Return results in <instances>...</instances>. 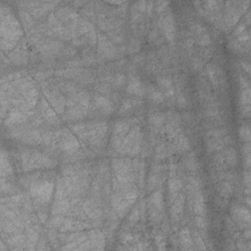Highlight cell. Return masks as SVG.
<instances>
[{"label":"cell","mask_w":251,"mask_h":251,"mask_svg":"<svg viewBox=\"0 0 251 251\" xmlns=\"http://www.w3.org/2000/svg\"><path fill=\"white\" fill-rule=\"evenodd\" d=\"M1 96L5 97L13 108L31 111L37 104L39 92L34 80L28 75L1 83Z\"/></svg>","instance_id":"obj_1"},{"label":"cell","mask_w":251,"mask_h":251,"mask_svg":"<svg viewBox=\"0 0 251 251\" xmlns=\"http://www.w3.org/2000/svg\"><path fill=\"white\" fill-rule=\"evenodd\" d=\"M24 35L20 21L12 9L1 3L0 5V44L2 51H12Z\"/></svg>","instance_id":"obj_2"},{"label":"cell","mask_w":251,"mask_h":251,"mask_svg":"<svg viewBox=\"0 0 251 251\" xmlns=\"http://www.w3.org/2000/svg\"><path fill=\"white\" fill-rule=\"evenodd\" d=\"M22 183L26 187L31 200L39 205H48L55 190V180L46 175L35 173L22 178Z\"/></svg>","instance_id":"obj_3"},{"label":"cell","mask_w":251,"mask_h":251,"mask_svg":"<svg viewBox=\"0 0 251 251\" xmlns=\"http://www.w3.org/2000/svg\"><path fill=\"white\" fill-rule=\"evenodd\" d=\"M111 167L113 172V190H119L137 185L135 158H114L111 162Z\"/></svg>","instance_id":"obj_4"},{"label":"cell","mask_w":251,"mask_h":251,"mask_svg":"<svg viewBox=\"0 0 251 251\" xmlns=\"http://www.w3.org/2000/svg\"><path fill=\"white\" fill-rule=\"evenodd\" d=\"M90 105V95L86 90L76 89L68 94L64 117L67 121H79L87 116Z\"/></svg>","instance_id":"obj_5"},{"label":"cell","mask_w":251,"mask_h":251,"mask_svg":"<svg viewBox=\"0 0 251 251\" xmlns=\"http://www.w3.org/2000/svg\"><path fill=\"white\" fill-rule=\"evenodd\" d=\"M56 160L42 151L25 149L20 153V167L21 171L25 173L53 169L56 167Z\"/></svg>","instance_id":"obj_6"},{"label":"cell","mask_w":251,"mask_h":251,"mask_svg":"<svg viewBox=\"0 0 251 251\" xmlns=\"http://www.w3.org/2000/svg\"><path fill=\"white\" fill-rule=\"evenodd\" d=\"M138 194L139 188L137 185L113 190V194L111 196V207L115 214L119 218H124L136 202Z\"/></svg>","instance_id":"obj_7"},{"label":"cell","mask_w":251,"mask_h":251,"mask_svg":"<svg viewBox=\"0 0 251 251\" xmlns=\"http://www.w3.org/2000/svg\"><path fill=\"white\" fill-rule=\"evenodd\" d=\"M85 143L93 148H103L108 138V124L103 120H93L85 123Z\"/></svg>","instance_id":"obj_8"},{"label":"cell","mask_w":251,"mask_h":251,"mask_svg":"<svg viewBox=\"0 0 251 251\" xmlns=\"http://www.w3.org/2000/svg\"><path fill=\"white\" fill-rule=\"evenodd\" d=\"M80 144L77 137L69 128H61L54 131L52 148L59 149L66 155L72 156L78 152Z\"/></svg>","instance_id":"obj_9"},{"label":"cell","mask_w":251,"mask_h":251,"mask_svg":"<svg viewBox=\"0 0 251 251\" xmlns=\"http://www.w3.org/2000/svg\"><path fill=\"white\" fill-rule=\"evenodd\" d=\"M143 133L138 125H134L127 132L117 152L127 157H135L141 152Z\"/></svg>","instance_id":"obj_10"},{"label":"cell","mask_w":251,"mask_h":251,"mask_svg":"<svg viewBox=\"0 0 251 251\" xmlns=\"http://www.w3.org/2000/svg\"><path fill=\"white\" fill-rule=\"evenodd\" d=\"M205 143L208 152H219L232 143V138L226 128H213L207 131Z\"/></svg>","instance_id":"obj_11"},{"label":"cell","mask_w":251,"mask_h":251,"mask_svg":"<svg viewBox=\"0 0 251 251\" xmlns=\"http://www.w3.org/2000/svg\"><path fill=\"white\" fill-rule=\"evenodd\" d=\"M146 210L149 217V220L158 225L162 222L164 218L165 204H164V195L163 189L158 188L154 190L148 197L146 202Z\"/></svg>","instance_id":"obj_12"},{"label":"cell","mask_w":251,"mask_h":251,"mask_svg":"<svg viewBox=\"0 0 251 251\" xmlns=\"http://www.w3.org/2000/svg\"><path fill=\"white\" fill-rule=\"evenodd\" d=\"M223 21L227 27H232L237 24L240 17L247 10L249 1H227L224 3Z\"/></svg>","instance_id":"obj_13"},{"label":"cell","mask_w":251,"mask_h":251,"mask_svg":"<svg viewBox=\"0 0 251 251\" xmlns=\"http://www.w3.org/2000/svg\"><path fill=\"white\" fill-rule=\"evenodd\" d=\"M97 51L102 58L108 60L117 59L123 53L122 48L118 47L109 36L102 32L97 33Z\"/></svg>","instance_id":"obj_14"},{"label":"cell","mask_w":251,"mask_h":251,"mask_svg":"<svg viewBox=\"0 0 251 251\" xmlns=\"http://www.w3.org/2000/svg\"><path fill=\"white\" fill-rule=\"evenodd\" d=\"M136 120L135 119H122L115 122L112 134H111V145L113 149L117 151V149L120 147L121 143L123 142L124 138L127 134V132L130 130V128L135 125Z\"/></svg>","instance_id":"obj_15"},{"label":"cell","mask_w":251,"mask_h":251,"mask_svg":"<svg viewBox=\"0 0 251 251\" xmlns=\"http://www.w3.org/2000/svg\"><path fill=\"white\" fill-rule=\"evenodd\" d=\"M43 97L53 107V109L59 114L64 115L66 109V97L63 95V91L54 85H46L42 89Z\"/></svg>","instance_id":"obj_16"},{"label":"cell","mask_w":251,"mask_h":251,"mask_svg":"<svg viewBox=\"0 0 251 251\" xmlns=\"http://www.w3.org/2000/svg\"><path fill=\"white\" fill-rule=\"evenodd\" d=\"M157 25L163 36L170 42L174 41L176 38V22L174 15L170 9L161 13L157 20Z\"/></svg>","instance_id":"obj_17"},{"label":"cell","mask_w":251,"mask_h":251,"mask_svg":"<svg viewBox=\"0 0 251 251\" xmlns=\"http://www.w3.org/2000/svg\"><path fill=\"white\" fill-rule=\"evenodd\" d=\"M89 110L95 116L107 117V116H110L114 112L115 107H114L113 102L106 96L101 95V94H95V95H93L92 99H90Z\"/></svg>","instance_id":"obj_18"},{"label":"cell","mask_w":251,"mask_h":251,"mask_svg":"<svg viewBox=\"0 0 251 251\" xmlns=\"http://www.w3.org/2000/svg\"><path fill=\"white\" fill-rule=\"evenodd\" d=\"M19 4L25 7V10L27 11L34 19H41L46 16L48 12L55 8L58 2L53 1H25L19 2Z\"/></svg>","instance_id":"obj_19"},{"label":"cell","mask_w":251,"mask_h":251,"mask_svg":"<svg viewBox=\"0 0 251 251\" xmlns=\"http://www.w3.org/2000/svg\"><path fill=\"white\" fill-rule=\"evenodd\" d=\"M91 227H92V224H90L85 219L78 218L76 216H65L58 230L65 233V232L80 231L84 229H89Z\"/></svg>","instance_id":"obj_20"},{"label":"cell","mask_w":251,"mask_h":251,"mask_svg":"<svg viewBox=\"0 0 251 251\" xmlns=\"http://www.w3.org/2000/svg\"><path fill=\"white\" fill-rule=\"evenodd\" d=\"M43 132L39 129L35 128H22V126H18V128L14 131L15 138L21 140L22 142L29 145H39L42 144Z\"/></svg>","instance_id":"obj_21"},{"label":"cell","mask_w":251,"mask_h":251,"mask_svg":"<svg viewBox=\"0 0 251 251\" xmlns=\"http://www.w3.org/2000/svg\"><path fill=\"white\" fill-rule=\"evenodd\" d=\"M31 111H23L17 108H11L3 119V124L7 127H18L25 124L29 119H31Z\"/></svg>","instance_id":"obj_22"},{"label":"cell","mask_w":251,"mask_h":251,"mask_svg":"<svg viewBox=\"0 0 251 251\" xmlns=\"http://www.w3.org/2000/svg\"><path fill=\"white\" fill-rule=\"evenodd\" d=\"M166 176V169L164 166L156 164L153 165V167L150 170V173L147 177L146 187L148 191H153L163 184Z\"/></svg>","instance_id":"obj_23"},{"label":"cell","mask_w":251,"mask_h":251,"mask_svg":"<svg viewBox=\"0 0 251 251\" xmlns=\"http://www.w3.org/2000/svg\"><path fill=\"white\" fill-rule=\"evenodd\" d=\"M230 216L234 225L240 228H248L250 226V212L249 209L242 205H233L230 208Z\"/></svg>","instance_id":"obj_24"},{"label":"cell","mask_w":251,"mask_h":251,"mask_svg":"<svg viewBox=\"0 0 251 251\" xmlns=\"http://www.w3.org/2000/svg\"><path fill=\"white\" fill-rule=\"evenodd\" d=\"M164 131L170 139H174L181 132V119L176 112H169L166 114V123Z\"/></svg>","instance_id":"obj_25"},{"label":"cell","mask_w":251,"mask_h":251,"mask_svg":"<svg viewBox=\"0 0 251 251\" xmlns=\"http://www.w3.org/2000/svg\"><path fill=\"white\" fill-rule=\"evenodd\" d=\"M190 30L195 42L201 47H208L211 44V36L205 25L201 23H194L190 26Z\"/></svg>","instance_id":"obj_26"},{"label":"cell","mask_w":251,"mask_h":251,"mask_svg":"<svg viewBox=\"0 0 251 251\" xmlns=\"http://www.w3.org/2000/svg\"><path fill=\"white\" fill-rule=\"evenodd\" d=\"M39 109H40L41 116L46 123H48L52 126H56L61 123V120L58 117L59 114L53 109V107L48 103V101L44 97H42L40 99Z\"/></svg>","instance_id":"obj_27"},{"label":"cell","mask_w":251,"mask_h":251,"mask_svg":"<svg viewBox=\"0 0 251 251\" xmlns=\"http://www.w3.org/2000/svg\"><path fill=\"white\" fill-rule=\"evenodd\" d=\"M126 91L127 94L134 97H143L145 95V85L140 80L138 75H130L126 79Z\"/></svg>","instance_id":"obj_28"},{"label":"cell","mask_w":251,"mask_h":251,"mask_svg":"<svg viewBox=\"0 0 251 251\" xmlns=\"http://www.w3.org/2000/svg\"><path fill=\"white\" fill-rule=\"evenodd\" d=\"M184 203H185V197L182 192H180L175 200L171 203L170 208V217L173 224H178L184 210Z\"/></svg>","instance_id":"obj_29"},{"label":"cell","mask_w":251,"mask_h":251,"mask_svg":"<svg viewBox=\"0 0 251 251\" xmlns=\"http://www.w3.org/2000/svg\"><path fill=\"white\" fill-rule=\"evenodd\" d=\"M80 209L87 217V219H90L92 221H97L102 217V210L99 204L92 198L85 199L81 203Z\"/></svg>","instance_id":"obj_30"},{"label":"cell","mask_w":251,"mask_h":251,"mask_svg":"<svg viewBox=\"0 0 251 251\" xmlns=\"http://www.w3.org/2000/svg\"><path fill=\"white\" fill-rule=\"evenodd\" d=\"M191 207L195 216H206V203L205 197L201 189L189 195Z\"/></svg>","instance_id":"obj_31"},{"label":"cell","mask_w":251,"mask_h":251,"mask_svg":"<svg viewBox=\"0 0 251 251\" xmlns=\"http://www.w3.org/2000/svg\"><path fill=\"white\" fill-rule=\"evenodd\" d=\"M8 56L11 62L17 66L25 65L28 61V53L26 47L22 43L18 44L12 51H10Z\"/></svg>","instance_id":"obj_32"},{"label":"cell","mask_w":251,"mask_h":251,"mask_svg":"<svg viewBox=\"0 0 251 251\" xmlns=\"http://www.w3.org/2000/svg\"><path fill=\"white\" fill-rule=\"evenodd\" d=\"M157 86L163 93L165 98H173L176 94V88L173 79L168 75H161L157 77Z\"/></svg>","instance_id":"obj_33"},{"label":"cell","mask_w":251,"mask_h":251,"mask_svg":"<svg viewBox=\"0 0 251 251\" xmlns=\"http://www.w3.org/2000/svg\"><path fill=\"white\" fill-rule=\"evenodd\" d=\"M182 180L175 173H171L170 178L168 180V191H169V200L172 203L175 198L181 192Z\"/></svg>","instance_id":"obj_34"},{"label":"cell","mask_w":251,"mask_h":251,"mask_svg":"<svg viewBox=\"0 0 251 251\" xmlns=\"http://www.w3.org/2000/svg\"><path fill=\"white\" fill-rule=\"evenodd\" d=\"M250 102H251L250 86L240 87V92H239L240 111H241V114L247 118L250 116Z\"/></svg>","instance_id":"obj_35"},{"label":"cell","mask_w":251,"mask_h":251,"mask_svg":"<svg viewBox=\"0 0 251 251\" xmlns=\"http://www.w3.org/2000/svg\"><path fill=\"white\" fill-rule=\"evenodd\" d=\"M206 74L215 88L222 85L224 81V74L218 66L214 64H208L206 66Z\"/></svg>","instance_id":"obj_36"},{"label":"cell","mask_w":251,"mask_h":251,"mask_svg":"<svg viewBox=\"0 0 251 251\" xmlns=\"http://www.w3.org/2000/svg\"><path fill=\"white\" fill-rule=\"evenodd\" d=\"M166 123V114L160 111H155L149 114L148 124L152 130L158 132L159 130H164V126Z\"/></svg>","instance_id":"obj_37"},{"label":"cell","mask_w":251,"mask_h":251,"mask_svg":"<svg viewBox=\"0 0 251 251\" xmlns=\"http://www.w3.org/2000/svg\"><path fill=\"white\" fill-rule=\"evenodd\" d=\"M26 237V248L25 250H33L39 241V228L37 226H27L25 229Z\"/></svg>","instance_id":"obj_38"},{"label":"cell","mask_w":251,"mask_h":251,"mask_svg":"<svg viewBox=\"0 0 251 251\" xmlns=\"http://www.w3.org/2000/svg\"><path fill=\"white\" fill-rule=\"evenodd\" d=\"M178 243L180 249L183 250H193L196 249L192 234L188 227H182L178 232Z\"/></svg>","instance_id":"obj_39"},{"label":"cell","mask_w":251,"mask_h":251,"mask_svg":"<svg viewBox=\"0 0 251 251\" xmlns=\"http://www.w3.org/2000/svg\"><path fill=\"white\" fill-rule=\"evenodd\" d=\"M173 147L177 153H185L190 149V141L184 132H180L173 139Z\"/></svg>","instance_id":"obj_40"},{"label":"cell","mask_w":251,"mask_h":251,"mask_svg":"<svg viewBox=\"0 0 251 251\" xmlns=\"http://www.w3.org/2000/svg\"><path fill=\"white\" fill-rule=\"evenodd\" d=\"M88 235L92 250H101L104 248L105 237L102 231H100L99 229H90L88 230Z\"/></svg>","instance_id":"obj_41"},{"label":"cell","mask_w":251,"mask_h":251,"mask_svg":"<svg viewBox=\"0 0 251 251\" xmlns=\"http://www.w3.org/2000/svg\"><path fill=\"white\" fill-rule=\"evenodd\" d=\"M145 94L147 95L148 99L155 104H161L166 99L160 89L152 84H148L145 86Z\"/></svg>","instance_id":"obj_42"},{"label":"cell","mask_w":251,"mask_h":251,"mask_svg":"<svg viewBox=\"0 0 251 251\" xmlns=\"http://www.w3.org/2000/svg\"><path fill=\"white\" fill-rule=\"evenodd\" d=\"M226 165L227 169L229 168H234L237 166L238 163V157H237V152L234 148L227 146L222 150Z\"/></svg>","instance_id":"obj_43"},{"label":"cell","mask_w":251,"mask_h":251,"mask_svg":"<svg viewBox=\"0 0 251 251\" xmlns=\"http://www.w3.org/2000/svg\"><path fill=\"white\" fill-rule=\"evenodd\" d=\"M14 169L8 158V154L3 149L1 152V177H9L13 176Z\"/></svg>","instance_id":"obj_44"},{"label":"cell","mask_w":251,"mask_h":251,"mask_svg":"<svg viewBox=\"0 0 251 251\" xmlns=\"http://www.w3.org/2000/svg\"><path fill=\"white\" fill-rule=\"evenodd\" d=\"M140 103H139V100L137 99V97L135 98H126L125 99L122 104H121V107L119 109V115H122V116H125L126 115L127 113L131 112L136 106H138Z\"/></svg>","instance_id":"obj_45"},{"label":"cell","mask_w":251,"mask_h":251,"mask_svg":"<svg viewBox=\"0 0 251 251\" xmlns=\"http://www.w3.org/2000/svg\"><path fill=\"white\" fill-rule=\"evenodd\" d=\"M183 165H184L185 169L189 172L194 173L198 170L199 163H198V160L193 152H190L188 155L185 156V158L183 160Z\"/></svg>","instance_id":"obj_46"},{"label":"cell","mask_w":251,"mask_h":251,"mask_svg":"<svg viewBox=\"0 0 251 251\" xmlns=\"http://www.w3.org/2000/svg\"><path fill=\"white\" fill-rule=\"evenodd\" d=\"M19 15H20L21 21H22L25 28L27 29V28H30L33 25L34 18L27 11H25V9H22V10H20Z\"/></svg>","instance_id":"obj_47"},{"label":"cell","mask_w":251,"mask_h":251,"mask_svg":"<svg viewBox=\"0 0 251 251\" xmlns=\"http://www.w3.org/2000/svg\"><path fill=\"white\" fill-rule=\"evenodd\" d=\"M126 82V77L124 74L122 73H119V74H116L114 76L111 77V83L114 87H117V88H121L123 87Z\"/></svg>","instance_id":"obj_48"},{"label":"cell","mask_w":251,"mask_h":251,"mask_svg":"<svg viewBox=\"0 0 251 251\" xmlns=\"http://www.w3.org/2000/svg\"><path fill=\"white\" fill-rule=\"evenodd\" d=\"M238 135L244 143L250 142V126L248 125H242L238 129Z\"/></svg>","instance_id":"obj_49"},{"label":"cell","mask_w":251,"mask_h":251,"mask_svg":"<svg viewBox=\"0 0 251 251\" xmlns=\"http://www.w3.org/2000/svg\"><path fill=\"white\" fill-rule=\"evenodd\" d=\"M192 238H193L194 245H195V248H196V249H199V250L207 249V247H206V245H205V242H204V238L201 236V234L198 232V230L193 233Z\"/></svg>","instance_id":"obj_50"},{"label":"cell","mask_w":251,"mask_h":251,"mask_svg":"<svg viewBox=\"0 0 251 251\" xmlns=\"http://www.w3.org/2000/svg\"><path fill=\"white\" fill-rule=\"evenodd\" d=\"M161 31L159 30V28L157 29V27H154L151 29L150 33H149V40L154 43V44H159V43H162L163 42V39L161 37Z\"/></svg>","instance_id":"obj_51"},{"label":"cell","mask_w":251,"mask_h":251,"mask_svg":"<svg viewBox=\"0 0 251 251\" xmlns=\"http://www.w3.org/2000/svg\"><path fill=\"white\" fill-rule=\"evenodd\" d=\"M168 153V149L167 146L165 145V143H160L157 145L156 149H155V157L157 160H163L166 158Z\"/></svg>","instance_id":"obj_52"},{"label":"cell","mask_w":251,"mask_h":251,"mask_svg":"<svg viewBox=\"0 0 251 251\" xmlns=\"http://www.w3.org/2000/svg\"><path fill=\"white\" fill-rule=\"evenodd\" d=\"M140 50V41L137 38H131L127 44V51L130 54L137 53Z\"/></svg>","instance_id":"obj_53"},{"label":"cell","mask_w":251,"mask_h":251,"mask_svg":"<svg viewBox=\"0 0 251 251\" xmlns=\"http://www.w3.org/2000/svg\"><path fill=\"white\" fill-rule=\"evenodd\" d=\"M242 154L247 169L250 167V142H245L242 146Z\"/></svg>","instance_id":"obj_54"},{"label":"cell","mask_w":251,"mask_h":251,"mask_svg":"<svg viewBox=\"0 0 251 251\" xmlns=\"http://www.w3.org/2000/svg\"><path fill=\"white\" fill-rule=\"evenodd\" d=\"M203 59L200 56L194 57L191 61V67L194 71H201L203 69Z\"/></svg>","instance_id":"obj_55"},{"label":"cell","mask_w":251,"mask_h":251,"mask_svg":"<svg viewBox=\"0 0 251 251\" xmlns=\"http://www.w3.org/2000/svg\"><path fill=\"white\" fill-rule=\"evenodd\" d=\"M155 5V10L157 13L161 14L163 12H165L167 9H169V5L170 3L168 1H157L156 3H154Z\"/></svg>","instance_id":"obj_56"},{"label":"cell","mask_w":251,"mask_h":251,"mask_svg":"<svg viewBox=\"0 0 251 251\" xmlns=\"http://www.w3.org/2000/svg\"><path fill=\"white\" fill-rule=\"evenodd\" d=\"M250 179H251L250 173H249V171H247V172H245V174L243 176V182H244V184L246 186L245 192H246L247 196H249V194H250Z\"/></svg>","instance_id":"obj_57"},{"label":"cell","mask_w":251,"mask_h":251,"mask_svg":"<svg viewBox=\"0 0 251 251\" xmlns=\"http://www.w3.org/2000/svg\"><path fill=\"white\" fill-rule=\"evenodd\" d=\"M155 242H156V244H158V245L163 244V245L165 246V244H166L165 236H164L163 234H161V233H158V234L156 235V237H155Z\"/></svg>","instance_id":"obj_58"},{"label":"cell","mask_w":251,"mask_h":251,"mask_svg":"<svg viewBox=\"0 0 251 251\" xmlns=\"http://www.w3.org/2000/svg\"><path fill=\"white\" fill-rule=\"evenodd\" d=\"M240 65L243 69V71H245L247 74H250V64L246 61H240Z\"/></svg>","instance_id":"obj_59"},{"label":"cell","mask_w":251,"mask_h":251,"mask_svg":"<svg viewBox=\"0 0 251 251\" xmlns=\"http://www.w3.org/2000/svg\"><path fill=\"white\" fill-rule=\"evenodd\" d=\"M243 235H244V237L247 238V239L250 238V229H249V227L246 228V229L243 231Z\"/></svg>","instance_id":"obj_60"},{"label":"cell","mask_w":251,"mask_h":251,"mask_svg":"<svg viewBox=\"0 0 251 251\" xmlns=\"http://www.w3.org/2000/svg\"><path fill=\"white\" fill-rule=\"evenodd\" d=\"M249 24H250V11H248L246 14V25H249Z\"/></svg>","instance_id":"obj_61"}]
</instances>
